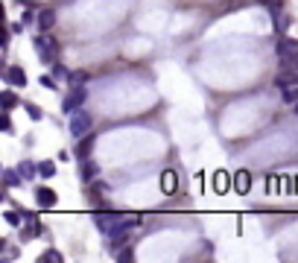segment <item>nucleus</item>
Segmentation results:
<instances>
[{
  "label": "nucleus",
  "instance_id": "393cba45",
  "mask_svg": "<svg viewBox=\"0 0 298 263\" xmlns=\"http://www.w3.org/2000/svg\"><path fill=\"white\" fill-rule=\"evenodd\" d=\"M123 222H126V225H129V228H134V225H140V217H137V214H132V217H126V219H123Z\"/></svg>",
  "mask_w": 298,
  "mask_h": 263
},
{
  "label": "nucleus",
  "instance_id": "39448f33",
  "mask_svg": "<svg viewBox=\"0 0 298 263\" xmlns=\"http://www.w3.org/2000/svg\"><path fill=\"white\" fill-rule=\"evenodd\" d=\"M275 85H278L281 91H287V88H296V85H298V70H287V67H284V70L275 76Z\"/></svg>",
  "mask_w": 298,
  "mask_h": 263
},
{
  "label": "nucleus",
  "instance_id": "aec40b11",
  "mask_svg": "<svg viewBox=\"0 0 298 263\" xmlns=\"http://www.w3.org/2000/svg\"><path fill=\"white\" fill-rule=\"evenodd\" d=\"M114 258H117V261H123V263H129V261H134V252H132V249H126V246H123L120 252H114Z\"/></svg>",
  "mask_w": 298,
  "mask_h": 263
},
{
  "label": "nucleus",
  "instance_id": "5701e85b",
  "mask_svg": "<svg viewBox=\"0 0 298 263\" xmlns=\"http://www.w3.org/2000/svg\"><path fill=\"white\" fill-rule=\"evenodd\" d=\"M3 219H6L9 225H18V222H21V217H18L15 211H6V214H3Z\"/></svg>",
  "mask_w": 298,
  "mask_h": 263
},
{
  "label": "nucleus",
  "instance_id": "b1692460",
  "mask_svg": "<svg viewBox=\"0 0 298 263\" xmlns=\"http://www.w3.org/2000/svg\"><path fill=\"white\" fill-rule=\"evenodd\" d=\"M24 108H27V114H30L33 120H41V108H38V105H24Z\"/></svg>",
  "mask_w": 298,
  "mask_h": 263
},
{
  "label": "nucleus",
  "instance_id": "6ab92c4d",
  "mask_svg": "<svg viewBox=\"0 0 298 263\" xmlns=\"http://www.w3.org/2000/svg\"><path fill=\"white\" fill-rule=\"evenodd\" d=\"M161 187H164L167 193H172V190H175V175H172V173H167L164 178H161Z\"/></svg>",
  "mask_w": 298,
  "mask_h": 263
},
{
  "label": "nucleus",
  "instance_id": "9d476101",
  "mask_svg": "<svg viewBox=\"0 0 298 263\" xmlns=\"http://www.w3.org/2000/svg\"><path fill=\"white\" fill-rule=\"evenodd\" d=\"M97 173H99V167L91 161V158H85L82 161V167H79V175H82V181H94L97 178Z\"/></svg>",
  "mask_w": 298,
  "mask_h": 263
},
{
  "label": "nucleus",
  "instance_id": "4be33fe9",
  "mask_svg": "<svg viewBox=\"0 0 298 263\" xmlns=\"http://www.w3.org/2000/svg\"><path fill=\"white\" fill-rule=\"evenodd\" d=\"M284 99L296 105V102H298V85H296V88H287V91H284Z\"/></svg>",
  "mask_w": 298,
  "mask_h": 263
},
{
  "label": "nucleus",
  "instance_id": "20e7f679",
  "mask_svg": "<svg viewBox=\"0 0 298 263\" xmlns=\"http://www.w3.org/2000/svg\"><path fill=\"white\" fill-rule=\"evenodd\" d=\"M35 53L41 56V62H53V59H56V47H53V41H47L44 35L35 38Z\"/></svg>",
  "mask_w": 298,
  "mask_h": 263
},
{
  "label": "nucleus",
  "instance_id": "412c9836",
  "mask_svg": "<svg viewBox=\"0 0 298 263\" xmlns=\"http://www.w3.org/2000/svg\"><path fill=\"white\" fill-rule=\"evenodd\" d=\"M15 102H18V99H15L12 91H3V105H6V111H12V108H15Z\"/></svg>",
  "mask_w": 298,
  "mask_h": 263
},
{
  "label": "nucleus",
  "instance_id": "a211bd4d",
  "mask_svg": "<svg viewBox=\"0 0 298 263\" xmlns=\"http://www.w3.org/2000/svg\"><path fill=\"white\" fill-rule=\"evenodd\" d=\"M38 261H41V263H62V255H59V252H53V249H50V252H44V255H41V258H38Z\"/></svg>",
  "mask_w": 298,
  "mask_h": 263
},
{
  "label": "nucleus",
  "instance_id": "2eb2a0df",
  "mask_svg": "<svg viewBox=\"0 0 298 263\" xmlns=\"http://www.w3.org/2000/svg\"><path fill=\"white\" fill-rule=\"evenodd\" d=\"M213 178H216V181H213L216 193H225V190H228V184H231V181H228V173H216Z\"/></svg>",
  "mask_w": 298,
  "mask_h": 263
},
{
  "label": "nucleus",
  "instance_id": "dca6fc26",
  "mask_svg": "<svg viewBox=\"0 0 298 263\" xmlns=\"http://www.w3.org/2000/svg\"><path fill=\"white\" fill-rule=\"evenodd\" d=\"M18 173H21L24 178H33L35 173H38V167H35L33 161H24V164H18Z\"/></svg>",
  "mask_w": 298,
  "mask_h": 263
},
{
  "label": "nucleus",
  "instance_id": "f257e3e1",
  "mask_svg": "<svg viewBox=\"0 0 298 263\" xmlns=\"http://www.w3.org/2000/svg\"><path fill=\"white\" fill-rule=\"evenodd\" d=\"M275 50H278L281 67H287V70H298V41L278 38V41H275Z\"/></svg>",
  "mask_w": 298,
  "mask_h": 263
},
{
  "label": "nucleus",
  "instance_id": "ddd939ff",
  "mask_svg": "<svg viewBox=\"0 0 298 263\" xmlns=\"http://www.w3.org/2000/svg\"><path fill=\"white\" fill-rule=\"evenodd\" d=\"M35 24H38V27L47 33V30L56 24V12H53V9H44V12H38V21H35Z\"/></svg>",
  "mask_w": 298,
  "mask_h": 263
},
{
  "label": "nucleus",
  "instance_id": "cd10ccee",
  "mask_svg": "<svg viewBox=\"0 0 298 263\" xmlns=\"http://www.w3.org/2000/svg\"><path fill=\"white\" fill-rule=\"evenodd\" d=\"M41 85H44V88H56V82H53L50 76H41Z\"/></svg>",
  "mask_w": 298,
  "mask_h": 263
},
{
  "label": "nucleus",
  "instance_id": "c85d7f7f",
  "mask_svg": "<svg viewBox=\"0 0 298 263\" xmlns=\"http://www.w3.org/2000/svg\"><path fill=\"white\" fill-rule=\"evenodd\" d=\"M266 6H284V0H263Z\"/></svg>",
  "mask_w": 298,
  "mask_h": 263
},
{
  "label": "nucleus",
  "instance_id": "bb28decb",
  "mask_svg": "<svg viewBox=\"0 0 298 263\" xmlns=\"http://www.w3.org/2000/svg\"><path fill=\"white\" fill-rule=\"evenodd\" d=\"M67 79L76 82V85H82V82H85V73H73V76H67Z\"/></svg>",
  "mask_w": 298,
  "mask_h": 263
},
{
  "label": "nucleus",
  "instance_id": "6e6552de",
  "mask_svg": "<svg viewBox=\"0 0 298 263\" xmlns=\"http://www.w3.org/2000/svg\"><path fill=\"white\" fill-rule=\"evenodd\" d=\"M35 199H38V205H41V208H53V205L59 202L56 190H50V187H38V190H35Z\"/></svg>",
  "mask_w": 298,
  "mask_h": 263
},
{
  "label": "nucleus",
  "instance_id": "423d86ee",
  "mask_svg": "<svg viewBox=\"0 0 298 263\" xmlns=\"http://www.w3.org/2000/svg\"><path fill=\"white\" fill-rule=\"evenodd\" d=\"M6 82H9L12 88H24V85H27V73H24V67L12 65L9 70H6Z\"/></svg>",
  "mask_w": 298,
  "mask_h": 263
},
{
  "label": "nucleus",
  "instance_id": "0eeeda50",
  "mask_svg": "<svg viewBox=\"0 0 298 263\" xmlns=\"http://www.w3.org/2000/svg\"><path fill=\"white\" fill-rule=\"evenodd\" d=\"M94 222H97L102 231H111L114 225H117V222H120V217H117V214H105V211H97V214H94Z\"/></svg>",
  "mask_w": 298,
  "mask_h": 263
},
{
  "label": "nucleus",
  "instance_id": "f3484780",
  "mask_svg": "<svg viewBox=\"0 0 298 263\" xmlns=\"http://www.w3.org/2000/svg\"><path fill=\"white\" fill-rule=\"evenodd\" d=\"M38 175H44V178L56 175V164H53V161H44V164H38Z\"/></svg>",
  "mask_w": 298,
  "mask_h": 263
},
{
  "label": "nucleus",
  "instance_id": "f8f14e48",
  "mask_svg": "<svg viewBox=\"0 0 298 263\" xmlns=\"http://www.w3.org/2000/svg\"><path fill=\"white\" fill-rule=\"evenodd\" d=\"M91 149H94V134H85V137H79V146H76V155H79V161H85Z\"/></svg>",
  "mask_w": 298,
  "mask_h": 263
},
{
  "label": "nucleus",
  "instance_id": "1a4fd4ad",
  "mask_svg": "<svg viewBox=\"0 0 298 263\" xmlns=\"http://www.w3.org/2000/svg\"><path fill=\"white\" fill-rule=\"evenodd\" d=\"M234 190H237V193H249V190H252V175H249L246 170L234 173Z\"/></svg>",
  "mask_w": 298,
  "mask_h": 263
},
{
  "label": "nucleus",
  "instance_id": "f03ea898",
  "mask_svg": "<svg viewBox=\"0 0 298 263\" xmlns=\"http://www.w3.org/2000/svg\"><path fill=\"white\" fill-rule=\"evenodd\" d=\"M67 117H70V134H73L76 140L91 132V114H88L85 108H79V111H73V114H67Z\"/></svg>",
  "mask_w": 298,
  "mask_h": 263
},
{
  "label": "nucleus",
  "instance_id": "4468645a",
  "mask_svg": "<svg viewBox=\"0 0 298 263\" xmlns=\"http://www.w3.org/2000/svg\"><path fill=\"white\" fill-rule=\"evenodd\" d=\"M21 178H24V175H21L18 170H6V173H3V181H6V187H18V184H21Z\"/></svg>",
  "mask_w": 298,
  "mask_h": 263
},
{
  "label": "nucleus",
  "instance_id": "a878e982",
  "mask_svg": "<svg viewBox=\"0 0 298 263\" xmlns=\"http://www.w3.org/2000/svg\"><path fill=\"white\" fill-rule=\"evenodd\" d=\"M0 126H3V132H12V120H9V111L3 114V120H0Z\"/></svg>",
  "mask_w": 298,
  "mask_h": 263
},
{
  "label": "nucleus",
  "instance_id": "9b49d317",
  "mask_svg": "<svg viewBox=\"0 0 298 263\" xmlns=\"http://www.w3.org/2000/svg\"><path fill=\"white\" fill-rule=\"evenodd\" d=\"M129 225H126V222H117V225H114V228L108 231V234H111V243H114V249H117V246H120V243H126V234H129Z\"/></svg>",
  "mask_w": 298,
  "mask_h": 263
},
{
  "label": "nucleus",
  "instance_id": "7ed1b4c3",
  "mask_svg": "<svg viewBox=\"0 0 298 263\" xmlns=\"http://www.w3.org/2000/svg\"><path fill=\"white\" fill-rule=\"evenodd\" d=\"M85 99H88V91H85V85H73V91L67 94L65 99V114H73V111H79L82 105H85Z\"/></svg>",
  "mask_w": 298,
  "mask_h": 263
}]
</instances>
